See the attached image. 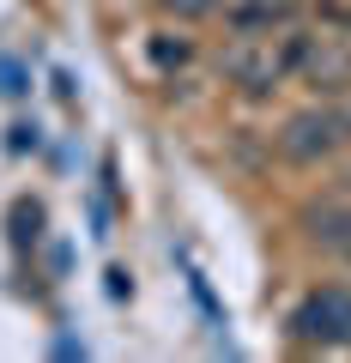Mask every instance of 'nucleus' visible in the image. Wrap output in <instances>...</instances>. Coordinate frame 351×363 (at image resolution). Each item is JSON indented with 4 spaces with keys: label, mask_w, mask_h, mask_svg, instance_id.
Listing matches in <instances>:
<instances>
[{
    "label": "nucleus",
    "mask_w": 351,
    "mask_h": 363,
    "mask_svg": "<svg viewBox=\"0 0 351 363\" xmlns=\"http://www.w3.org/2000/svg\"><path fill=\"white\" fill-rule=\"evenodd\" d=\"M345 140H351V104H327V109L291 116L285 133H279V152H285L291 164H315V157L339 152Z\"/></svg>",
    "instance_id": "obj_1"
},
{
    "label": "nucleus",
    "mask_w": 351,
    "mask_h": 363,
    "mask_svg": "<svg viewBox=\"0 0 351 363\" xmlns=\"http://www.w3.org/2000/svg\"><path fill=\"white\" fill-rule=\"evenodd\" d=\"M291 333H297L303 345H351V291L345 285L309 291V297L291 309Z\"/></svg>",
    "instance_id": "obj_2"
},
{
    "label": "nucleus",
    "mask_w": 351,
    "mask_h": 363,
    "mask_svg": "<svg viewBox=\"0 0 351 363\" xmlns=\"http://www.w3.org/2000/svg\"><path fill=\"white\" fill-rule=\"evenodd\" d=\"M303 49H309V37H285L279 49H273V43H260V49H230L224 73H230L248 97H260V91H273L291 67H303Z\"/></svg>",
    "instance_id": "obj_3"
},
{
    "label": "nucleus",
    "mask_w": 351,
    "mask_h": 363,
    "mask_svg": "<svg viewBox=\"0 0 351 363\" xmlns=\"http://www.w3.org/2000/svg\"><path fill=\"white\" fill-rule=\"evenodd\" d=\"M291 0H243V6H230V30L236 37H255V30H279L291 25Z\"/></svg>",
    "instance_id": "obj_4"
},
{
    "label": "nucleus",
    "mask_w": 351,
    "mask_h": 363,
    "mask_svg": "<svg viewBox=\"0 0 351 363\" xmlns=\"http://www.w3.org/2000/svg\"><path fill=\"white\" fill-rule=\"evenodd\" d=\"M315 242L321 248H333V255H345L351 260V206H327V212H315Z\"/></svg>",
    "instance_id": "obj_5"
},
{
    "label": "nucleus",
    "mask_w": 351,
    "mask_h": 363,
    "mask_svg": "<svg viewBox=\"0 0 351 363\" xmlns=\"http://www.w3.org/2000/svg\"><path fill=\"white\" fill-rule=\"evenodd\" d=\"M43 236V206L37 200H18L13 206V242H37Z\"/></svg>",
    "instance_id": "obj_6"
},
{
    "label": "nucleus",
    "mask_w": 351,
    "mask_h": 363,
    "mask_svg": "<svg viewBox=\"0 0 351 363\" xmlns=\"http://www.w3.org/2000/svg\"><path fill=\"white\" fill-rule=\"evenodd\" d=\"M188 55H194V49H188L182 37H176V43H169V37H157V43H152V61H157V67H182Z\"/></svg>",
    "instance_id": "obj_7"
},
{
    "label": "nucleus",
    "mask_w": 351,
    "mask_h": 363,
    "mask_svg": "<svg viewBox=\"0 0 351 363\" xmlns=\"http://www.w3.org/2000/svg\"><path fill=\"white\" fill-rule=\"evenodd\" d=\"M0 91H6V97H18V91H25V73H18L13 61H0Z\"/></svg>",
    "instance_id": "obj_8"
},
{
    "label": "nucleus",
    "mask_w": 351,
    "mask_h": 363,
    "mask_svg": "<svg viewBox=\"0 0 351 363\" xmlns=\"http://www.w3.org/2000/svg\"><path fill=\"white\" fill-rule=\"evenodd\" d=\"M212 0H169V13H206Z\"/></svg>",
    "instance_id": "obj_9"
}]
</instances>
